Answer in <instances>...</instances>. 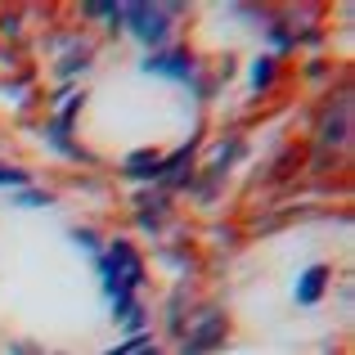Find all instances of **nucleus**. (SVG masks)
<instances>
[{"mask_svg": "<svg viewBox=\"0 0 355 355\" xmlns=\"http://www.w3.org/2000/svg\"><path fill=\"white\" fill-rule=\"evenodd\" d=\"M329 293V266H306L302 279H297V306H315L320 297Z\"/></svg>", "mask_w": 355, "mask_h": 355, "instance_id": "nucleus-6", "label": "nucleus"}, {"mask_svg": "<svg viewBox=\"0 0 355 355\" xmlns=\"http://www.w3.org/2000/svg\"><path fill=\"white\" fill-rule=\"evenodd\" d=\"M99 275H104V293L121 302V297H135L144 288V261L126 239H113L108 252L99 257Z\"/></svg>", "mask_w": 355, "mask_h": 355, "instance_id": "nucleus-1", "label": "nucleus"}, {"mask_svg": "<svg viewBox=\"0 0 355 355\" xmlns=\"http://www.w3.org/2000/svg\"><path fill=\"white\" fill-rule=\"evenodd\" d=\"M139 347H148V338H144V333H130L126 342H117V347H113V351H104V355H135Z\"/></svg>", "mask_w": 355, "mask_h": 355, "instance_id": "nucleus-11", "label": "nucleus"}, {"mask_svg": "<svg viewBox=\"0 0 355 355\" xmlns=\"http://www.w3.org/2000/svg\"><path fill=\"white\" fill-rule=\"evenodd\" d=\"M171 14H180V5H126L121 9V23L130 27L135 41H144L148 50H153V45H162L166 32H171Z\"/></svg>", "mask_w": 355, "mask_h": 355, "instance_id": "nucleus-2", "label": "nucleus"}, {"mask_svg": "<svg viewBox=\"0 0 355 355\" xmlns=\"http://www.w3.org/2000/svg\"><path fill=\"white\" fill-rule=\"evenodd\" d=\"M14 207H50V193H41V189H23V193H14Z\"/></svg>", "mask_w": 355, "mask_h": 355, "instance_id": "nucleus-10", "label": "nucleus"}, {"mask_svg": "<svg viewBox=\"0 0 355 355\" xmlns=\"http://www.w3.org/2000/svg\"><path fill=\"white\" fill-rule=\"evenodd\" d=\"M139 68H144L148 77H171V81H189L193 77V59L184 50H153Z\"/></svg>", "mask_w": 355, "mask_h": 355, "instance_id": "nucleus-5", "label": "nucleus"}, {"mask_svg": "<svg viewBox=\"0 0 355 355\" xmlns=\"http://www.w3.org/2000/svg\"><path fill=\"white\" fill-rule=\"evenodd\" d=\"M275 54H261V59L257 63H252V90H266L270 86V81H275Z\"/></svg>", "mask_w": 355, "mask_h": 355, "instance_id": "nucleus-9", "label": "nucleus"}, {"mask_svg": "<svg viewBox=\"0 0 355 355\" xmlns=\"http://www.w3.org/2000/svg\"><path fill=\"white\" fill-rule=\"evenodd\" d=\"M225 333H230L225 315H220V311H207V315H202V320L189 329V338L180 342V351H175V355H207V351H216L220 342H225Z\"/></svg>", "mask_w": 355, "mask_h": 355, "instance_id": "nucleus-3", "label": "nucleus"}, {"mask_svg": "<svg viewBox=\"0 0 355 355\" xmlns=\"http://www.w3.org/2000/svg\"><path fill=\"white\" fill-rule=\"evenodd\" d=\"M121 171H126L130 180H157V175H162V153L139 148V153H130L126 162H121Z\"/></svg>", "mask_w": 355, "mask_h": 355, "instance_id": "nucleus-7", "label": "nucleus"}, {"mask_svg": "<svg viewBox=\"0 0 355 355\" xmlns=\"http://www.w3.org/2000/svg\"><path fill=\"white\" fill-rule=\"evenodd\" d=\"M135 355H157V347H153V342H148V347H139Z\"/></svg>", "mask_w": 355, "mask_h": 355, "instance_id": "nucleus-13", "label": "nucleus"}, {"mask_svg": "<svg viewBox=\"0 0 355 355\" xmlns=\"http://www.w3.org/2000/svg\"><path fill=\"white\" fill-rule=\"evenodd\" d=\"M72 243H77V248H86V252H99L95 230H72Z\"/></svg>", "mask_w": 355, "mask_h": 355, "instance_id": "nucleus-12", "label": "nucleus"}, {"mask_svg": "<svg viewBox=\"0 0 355 355\" xmlns=\"http://www.w3.org/2000/svg\"><path fill=\"white\" fill-rule=\"evenodd\" d=\"M189 162H193V139L184 148H175L171 157H162V175H157V180H162V184H184V180H189V175H184Z\"/></svg>", "mask_w": 355, "mask_h": 355, "instance_id": "nucleus-8", "label": "nucleus"}, {"mask_svg": "<svg viewBox=\"0 0 355 355\" xmlns=\"http://www.w3.org/2000/svg\"><path fill=\"white\" fill-rule=\"evenodd\" d=\"M81 99L86 95H68V104H63V113L45 126V135H50V144L59 148V153H68V157H86L77 144H72V121H77V113H81Z\"/></svg>", "mask_w": 355, "mask_h": 355, "instance_id": "nucleus-4", "label": "nucleus"}]
</instances>
